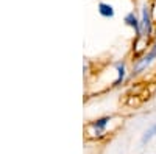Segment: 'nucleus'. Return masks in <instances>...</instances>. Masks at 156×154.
<instances>
[{
	"mask_svg": "<svg viewBox=\"0 0 156 154\" xmlns=\"http://www.w3.org/2000/svg\"><path fill=\"white\" fill-rule=\"evenodd\" d=\"M97 12L105 17V19H112L115 16V8L112 3H108V2H98L97 5Z\"/></svg>",
	"mask_w": 156,
	"mask_h": 154,
	"instance_id": "obj_6",
	"label": "nucleus"
},
{
	"mask_svg": "<svg viewBox=\"0 0 156 154\" xmlns=\"http://www.w3.org/2000/svg\"><path fill=\"white\" fill-rule=\"evenodd\" d=\"M115 120V115H101L84 125V134L90 140H101L109 134V128Z\"/></svg>",
	"mask_w": 156,
	"mask_h": 154,
	"instance_id": "obj_1",
	"label": "nucleus"
},
{
	"mask_svg": "<svg viewBox=\"0 0 156 154\" xmlns=\"http://www.w3.org/2000/svg\"><path fill=\"white\" fill-rule=\"evenodd\" d=\"M139 19H140V34L148 37V39H153L156 33V25L151 19L148 0H142V3L139 6Z\"/></svg>",
	"mask_w": 156,
	"mask_h": 154,
	"instance_id": "obj_2",
	"label": "nucleus"
},
{
	"mask_svg": "<svg viewBox=\"0 0 156 154\" xmlns=\"http://www.w3.org/2000/svg\"><path fill=\"white\" fill-rule=\"evenodd\" d=\"M154 137H156V121L151 123L147 129L144 131V134H142V137H140V143L142 145H147V143L151 142Z\"/></svg>",
	"mask_w": 156,
	"mask_h": 154,
	"instance_id": "obj_7",
	"label": "nucleus"
},
{
	"mask_svg": "<svg viewBox=\"0 0 156 154\" xmlns=\"http://www.w3.org/2000/svg\"><path fill=\"white\" fill-rule=\"evenodd\" d=\"M150 11H151V19L156 25V0H151L150 2Z\"/></svg>",
	"mask_w": 156,
	"mask_h": 154,
	"instance_id": "obj_8",
	"label": "nucleus"
},
{
	"mask_svg": "<svg viewBox=\"0 0 156 154\" xmlns=\"http://www.w3.org/2000/svg\"><path fill=\"white\" fill-rule=\"evenodd\" d=\"M114 81L111 87H120L122 84L126 83V80L129 78V66L126 59H119L114 62Z\"/></svg>",
	"mask_w": 156,
	"mask_h": 154,
	"instance_id": "obj_3",
	"label": "nucleus"
},
{
	"mask_svg": "<svg viewBox=\"0 0 156 154\" xmlns=\"http://www.w3.org/2000/svg\"><path fill=\"white\" fill-rule=\"evenodd\" d=\"M150 47H151V39H148V37L142 36V34L134 36L133 44H131V59H137L142 55H145L150 50Z\"/></svg>",
	"mask_w": 156,
	"mask_h": 154,
	"instance_id": "obj_4",
	"label": "nucleus"
},
{
	"mask_svg": "<svg viewBox=\"0 0 156 154\" xmlns=\"http://www.w3.org/2000/svg\"><path fill=\"white\" fill-rule=\"evenodd\" d=\"M123 23L126 25L128 28H131L134 36L140 34V19H139V12L136 11H128L126 14L123 16Z\"/></svg>",
	"mask_w": 156,
	"mask_h": 154,
	"instance_id": "obj_5",
	"label": "nucleus"
}]
</instances>
